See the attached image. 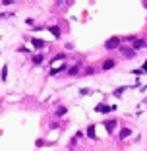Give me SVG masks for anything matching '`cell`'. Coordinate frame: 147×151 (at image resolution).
<instances>
[{
	"label": "cell",
	"instance_id": "1",
	"mask_svg": "<svg viewBox=\"0 0 147 151\" xmlns=\"http://www.w3.org/2000/svg\"><path fill=\"white\" fill-rule=\"evenodd\" d=\"M118 47H120V39L118 37H112V39L106 41V48H118Z\"/></svg>",
	"mask_w": 147,
	"mask_h": 151
},
{
	"label": "cell",
	"instance_id": "2",
	"mask_svg": "<svg viewBox=\"0 0 147 151\" xmlns=\"http://www.w3.org/2000/svg\"><path fill=\"white\" fill-rule=\"evenodd\" d=\"M122 54H124L126 58H134L135 52H134V48H122Z\"/></svg>",
	"mask_w": 147,
	"mask_h": 151
},
{
	"label": "cell",
	"instance_id": "3",
	"mask_svg": "<svg viewBox=\"0 0 147 151\" xmlns=\"http://www.w3.org/2000/svg\"><path fill=\"white\" fill-rule=\"evenodd\" d=\"M97 110H99V113H109V110H114V107H106V105H97Z\"/></svg>",
	"mask_w": 147,
	"mask_h": 151
},
{
	"label": "cell",
	"instance_id": "4",
	"mask_svg": "<svg viewBox=\"0 0 147 151\" xmlns=\"http://www.w3.org/2000/svg\"><path fill=\"white\" fill-rule=\"evenodd\" d=\"M31 45H33V47H37V48H45V41H41V39H33Z\"/></svg>",
	"mask_w": 147,
	"mask_h": 151
},
{
	"label": "cell",
	"instance_id": "5",
	"mask_svg": "<svg viewBox=\"0 0 147 151\" xmlns=\"http://www.w3.org/2000/svg\"><path fill=\"white\" fill-rule=\"evenodd\" d=\"M116 124H118L116 120H110V122H106V132H112V130L116 128Z\"/></svg>",
	"mask_w": 147,
	"mask_h": 151
},
{
	"label": "cell",
	"instance_id": "6",
	"mask_svg": "<svg viewBox=\"0 0 147 151\" xmlns=\"http://www.w3.org/2000/svg\"><path fill=\"white\" fill-rule=\"evenodd\" d=\"M103 68H105V70H112V68H114V60H105Z\"/></svg>",
	"mask_w": 147,
	"mask_h": 151
},
{
	"label": "cell",
	"instance_id": "7",
	"mask_svg": "<svg viewBox=\"0 0 147 151\" xmlns=\"http://www.w3.org/2000/svg\"><path fill=\"white\" fill-rule=\"evenodd\" d=\"M141 47H145V41H141V39L134 41V51H135V48H141Z\"/></svg>",
	"mask_w": 147,
	"mask_h": 151
},
{
	"label": "cell",
	"instance_id": "8",
	"mask_svg": "<svg viewBox=\"0 0 147 151\" xmlns=\"http://www.w3.org/2000/svg\"><path fill=\"white\" fill-rule=\"evenodd\" d=\"M130 134H132V130H130V128H124V130H122V132H120V138L124 139V138H128Z\"/></svg>",
	"mask_w": 147,
	"mask_h": 151
},
{
	"label": "cell",
	"instance_id": "9",
	"mask_svg": "<svg viewBox=\"0 0 147 151\" xmlns=\"http://www.w3.org/2000/svg\"><path fill=\"white\" fill-rule=\"evenodd\" d=\"M56 114H58V116H64V114H66V107H58Z\"/></svg>",
	"mask_w": 147,
	"mask_h": 151
},
{
	"label": "cell",
	"instance_id": "10",
	"mask_svg": "<svg viewBox=\"0 0 147 151\" xmlns=\"http://www.w3.org/2000/svg\"><path fill=\"white\" fill-rule=\"evenodd\" d=\"M87 136H89V138H95V128H93V126L87 128Z\"/></svg>",
	"mask_w": 147,
	"mask_h": 151
},
{
	"label": "cell",
	"instance_id": "11",
	"mask_svg": "<svg viewBox=\"0 0 147 151\" xmlns=\"http://www.w3.org/2000/svg\"><path fill=\"white\" fill-rule=\"evenodd\" d=\"M50 31H52V35H54L56 39L60 37V29H58V27H50Z\"/></svg>",
	"mask_w": 147,
	"mask_h": 151
},
{
	"label": "cell",
	"instance_id": "12",
	"mask_svg": "<svg viewBox=\"0 0 147 151\" xmlns=\"http://www.w3.org/2000/svg\"><path fill=\"white\" fill-rule=\"evenodd\" d=\"M33 62H35V64H41V62H43V56H41V54H35V56H33Z\"/></svg>",
	"mask_w": 147,
	"mask_h": 151
},
{
	"label": "cell",
	"instance_id": "13",
	"mask_svg": "<svg viewBox=\"0 0 147 151\" xmlns=\"http://www.w3.org/2000/svg\"><path fill=\"white\" fill-rule=\"evenodd\" d=\"M6 77H8V68H6V66H4V68H2V80H4V81H6Z\"/></svg>",
	"mask_w": 147,
	"mask_h": 151
},
{
	"label": "cell",
	"instance_id": "14",
	"mask_svg": "<svg viewBox=\"0 0 147 151\" xmlns=\"http://www.w3.org/2000/svg\"><path fill=\"white\" fill-rule=\"evenodd\" d=\"M62 70H66V68L64 66H62V68H54V70H50V74H58V72H62Z\"/></svg>",
	"mask_w": 147,
	"mask_h": 151
},
{
	"label": "cell",
	"instance_id": "15",
	"mask_svg": "<svg viewBox=\"0 0 147 151\" xmlns=\"http://www.w3.org/2000/svg\"><path fill=\"white\" fill-rule=\"evenodd\" d=\"M124 89H126V87H118V89L114 91V95H122V93H124Z\"/></svg>",
	"mask_w": 147,
	"mask_h": 151
}]
</instances>
